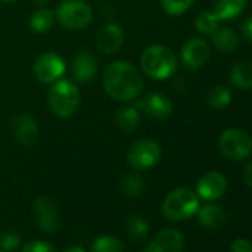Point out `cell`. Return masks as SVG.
I'll list each match as a JSON object with an SVG mask.
<instances>
[{
  "label": "cell",
  "instance_id": "9a60e30c",
  "mask_svg": "<svg viewBox=\"0 0 252 252\" xmlns=\"http://www.w3.org/2000/svg\"><path fill=\"white\" fill-rule=\"evenodd\" d=\"M138 107L144 110V113L152 117V119H166L172 113V101L160 94V92H153L147 95L143 101L138 102Z\"/></svg>",
  "mask_w": 252,
  "mask_h": 252
},
{
  "label": "cell",
  "instance_id": "e575fe53",
  "mask_svg": "<svg viewBox=\"0 0 252 252\" xmlns=\"http://www.w3.org/2000/svg\"><path fill=\"white\" fill-rule=\"evenodd\" d=\"M48 2H49V0H33V3H36V5H39V6H45Z\"/></svg>",
  "mask_w": 252,
  "mask_h": 252
},
{
  "label": "cell",
  "instance_id": "8d00e7d4",
  "mask_svg": "<svg viewBox=\"0 0 252 252\" xmlns=\"http://www.w3.org/2000/svg\"><path fill=\"white\" fill-rule=\"evenodd\" d=\"M0 252H3V251H2V249H0Z\"/></svg>",
  "mask_w": 252,
  "mask_h": 252
},
{
  "label": "cell",
  "instance_id": "d6986e66",
  "mask_svg": "<svg viewBox=\"0 0 252 252\" xmlns=\"http://www.w3.org/2000/svg\"><path fill=\"white\" fill-rule=\"evenodd\" d=\"M197 221L206 230H218L225 224V214L217 205H205L197 211Z\"/></svg>",
  "mask_w": 252,
  "mask_h": 252
},
{
  "label": "cell",
  "instance_id": "5bb4252c",
  "mask_svg": "<svg viewBox=\"0 0 252 252\" xmlns=\"http://www.w3.org/2000/svg\"><path fill=\"white\" fill-rule=\"evenodd\" d=\"M123 39H125L123 29L114 23H110V24H105L104 27L99 29L96 39H95V43H96L98 51L110 55V54L117 52L122 48Z\"/></svg>",
  "mask_w": 252,
  "mask_h": 252
},
{
  "label": "cell",
  "instance_id": "8992f818",
  "mask_svg": "<svg viewBox=\"0 0 252 252\" xmlns=\"http://www.w3.org/2000/svg\"><path fill=\"white\" fill-rule=\"evenodd\" d=\"M218 147L227 159L243 160L252 153V138L243 129L230 128L221 134Z\"/></svg>",
  "mask_w": 252,
  "mask_h": 252
},
{
  "label": "cell",
  "instance_id": "7c38bea8",
  "mask_svg": "<svg viewBox=\"0 0 252 252\" xmlns=\"http://www.w3.org/2000/svg\"><path fill=\"white\" fill-rule=\"evenodd\" d=\"M184 236L177 228H166L159 231L150 242V245L141 252H183Z\"/></svg>",
  "mask_w": 252,
  "mask_h": 252
},
{
  "label": "cell",
  "instance_id": "4fadbf2b",
  "mask_svg": "<svg viewBox=\"0 0 252 252\" xmlns=\"http://www.w3.org/2000/svg\"><path fill=\"white\" fill-rule=\"evenodd\" d=\"M227 189L225 177L217 171L206 172L197 183V196L206 202H214L220 199Z\"/></svg>",
  "mask_w": 252,
  "mask_h": 252
},
{
  "label": "cell",
  "instance_id": "83f0119b",
  "mask_svg": "<svg viewBox=\"0 0 252 252\" xmlns=\"http://www.w3.org/2000/svg\"><path fill=\"white\" fill-rule=\"evenodd\" d=\"M194 3V0H160L165 14L171 17H180L187 12Z\"/></svg>",
  "mask_w": 252,
  "mask_h": 252
},
{
  "label": "cell",
  "instance_id": "d4e9b609",
  "mask_svg": "<svg viewBox=\"0 0 252 252\" xmlns=\"http://www.w3.org/2000/svg\"><path fill=\"white\" fill-rule=\"evenodd\" d=\"M230 101H231V91L228 86L217 85L208 94V104L215 110H221L227 107Z\"/></svg>",
  "mask_w": 252,
  "mask_h": 252
},
{
  "label": "cell",
  "instance_id": "1f68e13d",
  "mask_svg": "<svg viewBox=\"0 0 252 252\" xmlns=\"http://www.w3.org/2000/svg\"><path fill=\"white\" fill-rule=\"evenodd\" d=\"M240 34H242V37H243L246 42L252 43V17L246 18V20L242 23V26H240Z\"/></svg>",
  "mask_w": 252,
  "mask_h": 252
},
{
  "label": "cell",
  "instance_id": "44dd1931",
  "mask_svg": "<svg viewBox=\"0 0 252 252\" xmlns=\"http://www.w3.org/2000/svg\"><path fill=\"white\" fill-rule=\"evenodd\" d=\"M140 122H141V116H140V111L137 110V107L123 105L116 113V123L125 132L137 131L140 126Z\"/></svg>",
  "mask_w": 252,
  "mask_h": 252
},
{
  "label": "cell",
  "instance_id": "6da1fadb",
  "mask_svg": "<svg viewBox=\"0 0 252 252\" xmlns=\"http://www.w3.org/2000/svg\"><path fill=\"white\" fill-rule=\"evenodd\" d=\"M102 85L108 96L123 102L137 99L144 88L141 73L132 64L125 61L111 63L105 68Z\"/></svg>",
  "mask_w": 252,
  "mask_h": 252
},
{
  "label": "cell",
  "instance_id": "ac0fdd59",
  "mask_svg": "<svg viewBox=\"0 0 252 252\" xmlns=\"http://www.w3.org/2000/svg\"><path fill=\"white\" fill-rule=\"evenodd\" d=\"M211 42L217 51L224 54H231L239 46V36L234 30L228 27H218L211 34Z\"/></svg>",
  "mask_w": 252,
  "mask_h": 252
},
{
  "label": "cell",
  "instance_id": "4dcf8cb0",
  "mask_svg": "<svg viewBox=\"0 0 252 252\" xmlns=\"http://www.w3.org/2000/svg\"><path fill=\"white\" fill-rule=\"evenodd\" d=\"M231 252H252V243L248 239H236L231 246H230Z\"/></svg>",
  "mask_w": 252,
  "mask_h": 252
},
{
  "label": "cell",
  "instance_id": "9c48e42d",
  "mask_svg": "<svg viewBox=\"0 0 252 252\" xmlns=\"http://www.w3.org/2000/svg\"><path fill=\"white\" fill-rule=\"evenodd\" d=\"M34 217L36 222L43 231L54 233L61 225L58 206L49 196H39L34 200Z\"/></svg>",
  "mask_w": 252,
  "mask_h": 252
},
{
  "label": "cell",
  "instance_id": "7402d4cb",
  "mask_svg": "<svg viewBox=\"0 0 252 252\" xmlns=\"http://www.w3.org/2000/svg\"><path fill=\"white\" fill-rule=\"evenodd\" d=\"M126 230H128L129 237L137 242V243H143L146 242L149 231H150V225L147 222V220L141 215H134L128 220V224H126Z\"/></svg>",
  "mask_w": 252,
  "mask_h": 252
},
{
  "label": "cell",
  "instance_id": "2e32d148",
  "mask_svg": "<svg viewBox=\"0 0 252 252\" xmlns=\"http://www.w3.org/2000/svg\"><path fill=\"white\" fill-rule=\"evenodd\" d=\"M98 70V60L94 54L88 51H82L76 55L73 61V76L77 82L86 83L94 79Z\"/></svg>",
  "mask_w": 252,
  "mask_h": 252
},
{
  "label": "cell",
  "instance_id": "ffe728a7",
  "mask_svg": "<svg viewBox=\"0 0 252 252\" xmlns=\"http://www.w3.org/2000/svg\"><path fill=\"white\" fill-rule=\"evenodd\" d=\"M230 82L237 89H252V60L239 61L230 71Z\"/></svg>",
  "mask_w": 252,
  "mask_h": 252
},
{
  "label": "cell",
  "instance_id": "52a82bcc",
  "mask_svg": "<svg viewBox=\"0 0 252 252\" xmlns=\"http://www.w3.org/2000/svg\"><path fill=\"white\" fill-rule=\"evenodd\" d=\"M162 158V149L155 140H138L128 150V163L137 171L152 169L159 163Z\"/></svg>",
  "mask_w": 252,
  "mask_h": 252
},
{
  "label": "cell",
  "instance_id": "277c9868",
  "mask_svg": "<svg viewBox=\"0 0 252 252\" xmlns=\"http://www.w3.org/2000/svg\"><path fill=\"white\" fill-rule=\"evenodd\" d=\"M200 208L197 194L186 187L172 190L162 203L163 215L171 221H183L197 214Z\"/></svg>",
  "mask_w": 252,
  "mask_h": 252
},
{
  "label": "cell",
  "instance_id": "30bf717a",
  "mask_svg": "<svg viewBox=\"0 0 252 252\" xmlns=\"http://www.w3.org/2000/svg\"><path fill=\"white\" fill-rule=\"evenodd\" d=\"M209 57H211L209 46L200 37L189 39L181 49V63L190 71H194L203 67L206 61L209 60Z\"/></svg>",
  "mask_w": 252,
  "mask_h": 252
},
{
  "label": "cell",
  "instance_id": "7a4b0ae2",
  "mask_svg": "<svg viewBox=\"0 0 252 252\" xmlns=\"http://www.w3.org/2000/svg\"><path fill=\"white\" fill-rule=\"evenodd\" d=\"M178 67V60L175 52L165 45L149 46L141 55V68L146 76L163 80L171 77Z\"/></svg>",
  "mask_w": 252,
  "mask_h": 252
},
{
  "label": "cell",
  "instance_id": "f1b7e54d",
  "mask_svg": "<svg viewBox=\"0 0 252 252\" xmlns=\"http://www.w3.org/2000/svg\"><path fill=\"white\" fill-rule=\"evenodd\" d=\"M21 245V236L17 231H6L0 236V248L3 251H17Z\"/></svg>",
  "mask_w": 252,
  "mask_h": 252
},
{
  "label": "cell",
  "instance_id": "f546056e",
  "mask_svg": "<svg viewBox=\"0 0 252 252\" xmlns=\"http://www.w3.org/2000/svg\"><path fill=\"white\" fill-rule=\"evenodd\" d=\"M21 252H55V248L45 240H32L23 246Z\"/></svg>",
  "mask_w": 252,
  "mask_h": 252
},
{
  "label": "cell",
  "instance_id": "8fae6325",
  "mask_svg": "<svg viewBox=\"0 0 252 252\" xmlns=\"http://www.w3.org/2000/svg\"><path fill=\"white\" fill-rule=\"evenodd\" d=\"M11 131L15 141L23 147L34 146L39 138V125L32 116L27 114H20L12 120Z\"/></svg>",
  "mask_w": 252,
  "mask_h": 252
},
{
  "label": "cell",
  "instance_id": "3957f363",
  "mask_svg": "<svg viewBox=\"0 0 252 252\" xmlns=\"http://www.w3.org/2000/svg\"><path fill=\"white\" fill-rule=\"evenodd\" d=\"M80 104L79 88L67 79H58L48 91V105L60 117H70Z\"/></svg>",
  "mask_w": 252,
  "mask_h": 252
},
{
  "label": "cell",
  "instance_id": "4316f807",
  "mask_svg": "<svg viewBox=\"0 0 252 252\" xmlns=\"http://www.w3.org/2000/svg\"><path fill=\"white\" fill-rule=\"evenodd\" d=\"M91 252H123V243L116 236H101L92 243Z\"/></svg>",
  "mask_w": 252,
  "mask_h": 252
},
{
  "label": "cell",
  "instance_id": "603a6c76",
  "mask_svg": "<svg viewBox=\"0 0 252 252\" xmlns=\"http://www.w3.org/2000/svg\"><path fill=\"white\" fill-rule=\"evenodd\" d=\"M144 181L141 175L135 172H128L125 174L120 180V191L126 197H138L143 191Z\"/></svg>",
  "mask_w": 252,
  "mask_h": 252
},
{
  "label": "cell",
  "instance_id": "484cf974",
  "mask_svg": "<svg viewBox=\"0 0 252 252\" xmlns=\"http://www.w3.org/2000/svg\"><path fill=\"white\" fill-rule=\"evenodd\" d=\"M218 23L220 20L212 14V11H202L194 21V27L200 34L211 36L218 29Z\"/></svg>",
  "mask_w": 252,
  "mask_h": 252
},
{
  "label": "cell",
  "instance_id": "5b68a950",
  "mask_svg": "<svg viewBox=\"0 0 252 252\" xmlns=\"http://www.w3.org/2000/svg\"><path fill=\"white\" fill-rule=\"evenodd\" d=\"M94 18L92 9L83 0H64L55 11V20L67 30L86 29Z\"/></svg>",
  "mask_w": 252,
  "mask_h": 252
},
{
  "label": "cell",
  "instance_id": "836d02e7",
  "mask_svg": "<svg viewBox=\"0 0 252 252\" xmlns=\"http://www.w3.org/2000/svg\"><path fill=\"white\" fill-rule=\"evenodd\" d=\"M64 252H86L82 246H68L67 249H64Z\"/></svg>",
  "mask_w": 252,
  "mask_h": 252
},
{
  "label": "cell",
  "instance_id": "ba28073f",
  "mask_svg": "<svg viewBox=\"0 0 252 252\" xmlns=\"http://www.w3.org/2000/svg\"><path fill=\"white\" fill-rule=\"evenodd\" d=\"M33 71H34V76L42 83L52 85L54 82L61 79V76L64 74L65 63L60 55H57L54 52H45V54L39 55L37 60L34 61Z\"/></svg>",
  "mask_w": 252,
  "mask_h": 252
},
{
  "label": "cell",
  "instance_id": "d590c367",
  "mask_svg": "<svg viewBox=\"0 0 252 252\" xmlns=\"http://www.w3.org/2000/svg\"><path fill=\"white\" fill-rule=\"evenodd\" d=\"M2 3H14V2H18V0H0Z\"/></svg>",
  "mask_w": 252,
  "mask_h": 252
},
{
  "label": "cell",
  "instance_id": "e0dca14e",
  "mask_svg": "<svg viewBox=\"0 0 252 252\" xmlns=\"http://www.w3.org/2000/svg\"><path fill=\"white\" fill-rule=\"evenodd\" d=\"M248 0H215L212 14L220 21H228L237 18L246 9Z\"/></svg>",
  "mask_w": 252,
  "mask_h": 252
},
{
  "label": "cell",
  "instance_id": "d6a6232c",
  "mask_svg": "<svg viewBox=\"0 0 252 252\" xmlns=\"http://www.w3.org/2000/svg\"><path fill=\"white\" fill-rule=\"evenodd\" d=\"M242 180H243V183H245L248 187L252 189V163H248V165L243 168V171H242Z\"/></svg>",
  "mask_w": 252,
  "mask_h": 252
},
{
  "label": "cell",
  "instance_id": "cb8c5ba5",
  "mask_svg": "<svg viewBox=\"0 0 252 252\" xmlns=\"http://www.w3.org/2000/svg\"><path fill=\"white\" fill-rule=\"evenodd\" d=\"M55 23V14L49 9H40L34 12L30 18V29L34 33L43 34L48 33Z\"/></svg>",
  "mask_w": 252,
  "mask_h": 252
}]
</instances>
